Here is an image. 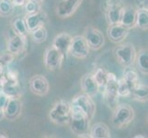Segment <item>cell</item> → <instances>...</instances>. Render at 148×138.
I'll use <instances>...</instances> for the list:
<instances>
[{"label":"cell","mask_w":148,"mask_h":138,"mask_svg":"<svg viewBox=\"0 0 148 138\" xmlns=\"http://www.w3.org/2000/svg\"><path fill=\"white\" fill-rule=\"evenodd\" d=\"M112 111L111 122L117 129L125 128L134 120V110L129 104H118Z\"/></svg>","instance_id":"cell-1"},{"label":"cell","mask_w":148,"mask_h":138,"mask_svg":"<svg viewBox=\"0 0 148 138\" xmlns=\"http://www.w3.org/2000/svg\"><path fill=\"white\" fill-rule=\"evenodd\" d=\"M71 113V103L64 100L55 101L49 111V119L57 125H66L69 124Z\"/></svg>","instance_id":"cell-2"},{"label":"cell","mask_w":148,"mask_h":138,"mask_svg":"<svg viewBox=\"0 0 148 138\" xmlns=\"http://www.w3.org/2000/svg\"><path fill=\"white\" fill-rule=\"evenodd\" d=\"M117 83H118V78H117L116 75L114 73L108 72L107 82L104 89H102V99L107 107L110 110H113L119 102L120 97L118 95Z\"/></svg>","instance_id":"cell-3"},{"label":"cell","mask_w":148,"mask_h":138,"mask_svg":"<svg viewBox=\"0 0 148 138\" xmlns=\"http://www.w3.org/2000/svg\"><path fill=\"white\" fill-rule=\"evenodd\" d=\"M90 119L84 112L79 110L77 107L71 105V113L69 125L70 129L75 135H80L83 133L89 132L90 128Z\"/></svg>","instance_id":"cell-4"},{"label":"cell","mask_w":148,"mask_h":138,"mask_svg":"<svg viewBox=\"0 0 148 138\" xmlns=\"http://www.w3.org/2000/svg\"><path fill=\"white\" fill-rule=\"evenodd\" d=\"M113 54L116 60L118 61V63L122 67L134 66L136 56V50L132 43H120L113 49Z\"/></svg>","instance_id":"cell-5"},{"label":"cell","mask_w":148,"mask_h":138,"mask_svg":"<svg viewBox=\"0 0 148 138\" xmlns=\"http://www.w3.org/2000/svg\"><path fill=\"white\" fill-rule=\"evenodd\" d=\"M71 105L77 107L90 120L94 118L96 113V103L93 100V97L81 92L74 97L71 101Z\"/></svg>","instance_id":"cell-6"},{"label":"cell","mask_w":148,"mask_h":138,"mask_svg":"<svg viewBox=\"0 0 148 138\" xmlns=\"http://www.w3.org/2000/svg\"><path fill=\"white\" fill-rule=\"evenodd\" d=\"M27 49V37L15 33L11 30V34L7 42V52L14 56H19Z\"/></svg>","instance_id":"cell-7"},{"label":"cell","mask_w":148,"mask_h":138,"mask_svg":"<svg viewBox=\"0 0 148 138\" xmlns=\"http://www.w3.org/2000/svg\"><path fill=\"white\" fill-rule=\"evenodd\" d=\"M83 36L90 50L98 51L103 47L105 43V37L103 33L99 29L94 27L89 26L86 28Z\"/></svg>","instance_id":"cell-8"},{"label":"cell","mask_w":148,"mask_h":138,"mask_svg":"<svg viewBox=\"0 0 148 138\" xmlns=\"http://www.w3.org/2000/svg\"><path fill=\"white\" fill-rule=\"evenodd\" d=\"M64 56L53 46H50L44 53L43 62L45 67L49 71H55L62 67Z\"/></svg>","instance_id":"cell-9"},{"label":"cell","mask_w":148,"mask_h":138,"mask_svg":"<svg viewBox=\"0 0 148 138\" xmlns=\"http://www.w3.org/2000/svg\"><path fill=\"white\" fill-rule=\"evenodd\" d=\"M89 47L83 35H76L73 37L69 53L77 59H86L89 55Z\"/></svg>","instance_id":"cell-10"},{"label":"cell","mask_w":148,"mask_h":138,"mask_svg":"<svg viewBox=\"0 0 148 138\" xmlns=\"http://www.w3.org/2000/svg\"><path fill=\"white\" fill-rule=\"evenodd\" d=\"M83 0H60L56 6L55 13L60 19H67L74 15Z\"/></svg>","instance_id":"cell-11"},{"label":"cell","mask_w":148,"mask_h":138,"mask_svg":"<svg viewBox=\"0 0 148 138\" xmlns=\"http://www.w3.org/2000/svg\"><path fill=\"white\" fill-rule=\"evenodd\" d=\"M24 20L26 23L28 32L30 33L35 29L40 26H45V24L48 22V16L46 12L40 9L32 14H26L24 17Z\"/></svg>","instance_id":"cell-12"},{"label":"cell","mask_w":148,"mask_h":138,"mask_svg":"<svg viewBox=\"0 0 148 138\" xmlns=\"http://www.w3.org/2000/svg\"><path fill=\"white\" fill-rule=\"evenodd\" d=\"M30 91L37 96H45L48 94L50 89L49 81L42 75H35L32 76L29 81Z\"/></svg>","instance_id":"cell-13"},{"label":"cell","mask_w":148,"mask_h":138,"mask_svg":"<svg viewBox=\"0 0 148 138\" xmlns=\"http://www.w3.org/2000/svg\"><path fill=\"white\" fill-rule=\"evenodd\" d=\"M22 111V102L20 98L11 97L4 108V117L8 121H15L21 115Z\"/></svg>","instance_id":"cell-14"},{"label":"cell","mask_w":148,"mask_h":138,"mask_svg":"<svg viewBox=\"0 0 148 138\" xmlns=\"http://www.w3.org/2000/svg\"><path fill=\"white\" fill-rule=\"evenodd\" d=\"M130 29L126 28L121 23L110 24L107 29V34L110 42L113 43H121L129 34Z\"/></svg>","instance_id":"cell-15"},{"label":"cell","mask_w":148,"mask_h":138,"mask_svg":"<svg viewBox=\"0 0 148 138\" xmlns=\"http://www.w3.org/2000/svg\"><path fill=\"white\" fill-rule=\"evenodd\" d=\"M72 40L73 36L71 34L67 32H61L54 37L52 46L57 51H59L65 57V55L69 53V48L71 43H72Z\"/></svg>","instance_id":"cell-16"},{"label":"cell","mask_w":148,"mask_h":138,"mask_svg":"<svg viewBox=\"0 0 148 138\" xmlns=\"http://www.w3.org/2000/svg\"><path fill=\"white\" fill-rule=\"evenodd\" d=\"M80 86L82 92L88 94L91 97H94L99 92V88L97 84L91 73L85 74L80 80Z\"/></svg>","instance_id":"cell-17"},{"label":"cell","mask_w":148,"mask_h":138,"mask_svg":"<svg viewBox=\"0 0 148 138\" xmlns=\"http://www.w3.org/2000/svg\"><path fill=\"white\" fill-rule=\"evenodd\" d=\"M137 9L132 6H125L122 8L121 17L120 23L128 29H132L135 27V18Z\"/></svg>","instance_id":"cell-18"},{"label":"cell","mask_w":148,"mask_h":138,"mask_svg":"<svg viewBox=\"0 0 148 138\" xmlns=\"http://www.w3.org/2000/svg\"><path fill=\"white\" fill-rule=\"evenodd\" d=\"M91 138H110V131L109 126L104 122H96L89 128Z\"/></svg>","instance_id":"cell-19"},{"label":"cell","mask_w":148,"mask_h":138,"mask_svg":"<svg viewBox=\"0 0 148 138\" xmlns=\"http://www.w3.org/2000/svg\"><path fill=\"white\" fill-rule=\"evenodd\" d=\"M122 6L121 3L116 4L111 8L105 10L104 13L106 15V19L109 25L110 24H116L120 23L121 21V12H122Z\"/></svg>","instance_id":"cell-20"},{"label":"cell","mask_w":148,"mask_h":138,"mask_svg":"<svg viewBox=\"0 0 148 138\" xmlns=\"http://www.w3.org/2000/svg\"><path fill=\"white\" fill-rule=\"evenodd\" d=\"M134 64L136 65V69L142 74H148V53L146 49H140L136 52Z\"/></svg>","instance_id":"cell-21"},{"label":"cell","mask_w":148,"mask_h":138,"mask_svg":"<svg viewBox=\"0 0 148 138\" xmlns=\"http://www.w3.org/2000/svg\"><path fill=\"white\" fill-rule=\"evenodd\" d=\"M132 99L139 102H147L148 100V88L142 83H138L131 90V96Z\"/></svg>","instance_id":"cell-22"},{"label":"cell","mask_w":148,"mask_h":138,"mask_svg":"<svg viewBox=\"0 0 148 138\" xmlns=\"http://www.w3.org/2000/svg\"><path fill=\"white\" fill-rule=\"evenodd\" d=\"M122 78H123V79L129 84V86L131 87V89H132L134 86H136L137 84L139 83L138 72H137V69L134 68L132 66L124 67Z\"/></svg>","instance_id":"cell-23"},{"label":"cell","mask_w":148,"mask_h":138,"mask_svg":"<svg viewBox=\"0 0 148 138\" xmlns=\"http://www.w3.org/2000/svg\"><path fill=\"white\" fill-rule=\"evenodd\" d=\"M11 28L15 33L21 35V36L27 37V35L29 34L26 23H25V20H24V17L18 16L13 19L11 21Z\"/></svg>","instance_id":"cell-24"},{"label":"cell","mask_w":148,"mask_h":138,"mask_svg":"<svg viewBox=\"0 0 148 138\" xmlns=\"http://www.w3.org/2000/svg\"><path fill=\"white\" fill-rule=\"evenodd\" d=\"M135 27L142 30H147L148 10H137L135 18Z\"/></svg>","instance_id":"cell-25"},{"label":"cell","mask_w":148,"mask_h":138,"mask_svg":"<svg viewBox=\"0 0 148 138\" xmlns=\"http://www.w3.org/2000/svg\"><path fill=\"white\" fill-rule=\"evenodd\" d=\"M32 35V39L35 43H42L44 42H46L47 37H48V32L45 26H40L37 29H35L30 32Z\"/></svg>","instance_id":"cell-26"},{"label":"cell","mask_w":148,"mask_h":138,"mask_svg":"<svg viewBox=\"0 0 148 138\" xmlns=\"http://www.w3.org/2000/svg\"><path fill=\"white\" fill-rule=\"evenodd\" d=\"M93 76L94 79L96 80L97 84H98L99 90L102 91L107 82V74L108 72L103 67H98L94 70L93 73H91Z\"/></svg>","instance_id":"cell-27"},{"label":"cell","mask_w":148,"mask_h":138,"mask_svg":"<svg viewBox=\"0 0 148 138\" xmlns=\"http://www.w3.org/2000/svg\"><path fill=\"white\" fill-rule=\"evenodd\" d=\"M117 89H118L119 97H121V98H129V97L131 96L132 89H131V87L129 86V84L123 79V78L118 79Z\"/></svg>","instance_id":"cell-28"},{"label":"cell","mask_w":148,"mask_h":138,"mask_svg":"<svg viewBox=\"0 0 148 138\" xmlns=\"http://www.w3.org/2000/svg\"><path fill=\"white\" fill-rule=\"evenodd\" d=\"M15 6L10 0H0V17H9L14 12Z\"/></svg>","instance_id":"cell-29"},{"label":"cell","mask_w":148,"mask_h":138,"mask_svg":"<svg viewBox=\"0 0 148 138\" xmlns=\"http://www.w3.org/2000/svg\"><path fill=\"white\" fill-rule=\"evenodd\" d=\"M23 7H24L26 14H32V13H35L42 9L40 3L33 1V0H27Z\"/></svg>","instance_id":"cell-30"},{"label":"cell","mask_w":148,"mask_h":138,"mask_svg":"<svg viewBox=\"0 0 148 138\" xmlns=\"http://www.w3.org/2000/svg\"><path fill=\"white\" fill-rule=\"evenodd\" d=\"M137 10H148V0H134Z\"/></svg>","instance_id":"cell-31"},{"label":"cell","mask_w":148,"mask_h":138,"mask_svg":"<svg viewBox=\"0 0 148 138\" xmlns=\"http://www.w3.org/2000/svg\"><path fill=\"white\" fill-rule=\"evenodd\" d=\"M8 99H9V97L0 90V109L4 110V108L6 107L8 101Z\"/></svg>","instance_id":"cell-32"},{"label":"cell","mask_w":148,"mask_h":138,"mask_svg":"<svg viewBox=\"0 0 148 138\" xmlns=\"http://www.w3.org/2000/svg\"><path fill=\"white\" fill-rule=\"evenodd\" d=\"M8 65L7 64L6 61L4 60L2 54H0V76L6 72L8 69Z\"/></svg>","instance_id":"cell-33"},{"label":"cell","mask_w":148,"mask_h":138,"mask_svg":"<svg viewBox=\"0 0 148 138\" xmlns=\"http://www.w3.org/2000/svg\"><path fill=\"white\" fill-rule=\"evenodd\" d=\"M15 7H23L27 0H10Z\"/></svg>","instance_id":"cell-34"},{"label":"cell","mask_w":148,"mask_h":138,"mask_svg":"<svg viewBox=\"0 0 148 138\" xmlns=\"http://www.w3.org/2000/svg\"><path fill=\"white\" fill-rule=\"evenodd\" d=\"M78 137H85V138H90V134L89 132H86V133H83V134H80L77 135Z\"/></svg>","instance_id":"cell-35"},{"label":"cell","mask_w":148,"mask_h":138,"mask_svg":"<svg viewBox=\"0 0 148 138\" xmlns=\"http://www.w3.org/2000/svg\"><path fill=\"white\" fill-rule=\"evenodd\" d=\"M3 119H5V117H4V110L0 109V121H2Z\"/></svg>","instance_id":"cell-36"},{"label":"cell","mask_w":148,"mask_h":138,"mask_svg":"<svg viewBox=\"0 0 148 138\" xmlns=\"http://www.w3.org/2000/svg\"><path fill=\"white\" fill-rule=\"evenodd\" d=\"M33 1H36V2H38V3H40V4H42V3L44 1V0H33Z\"/></svg>","instance_id":"cell-37"},{"label":"cell","mask_w":148,"mask_h":138,"mask_svg":"<svg viewBox=\"0 0 148 138\" xmlns=\"http://www.w3.org/2000/svg\"><path fill=\"white\" fill-rule=\"evenodd\" d=\"M134 137L136 138V137H145V136H142V135H135Z\"/></svg>","instance_id":"cell-38"}]
</instances>
